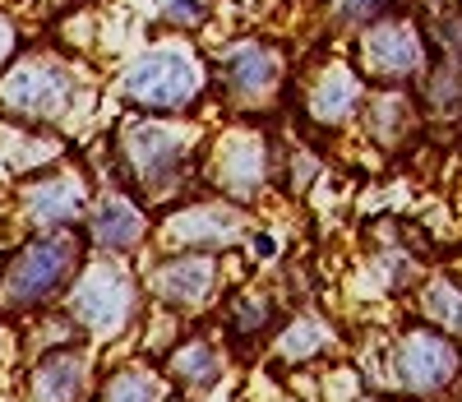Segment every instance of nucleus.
I'll use <instances>...</instances> for the list:
<instances>
[{
    "label": "nucleus",
    "mask_w": 462,
    "mask_h": 402,
    "mask_svg": "<svg viewBox=\"0 0 462 402\" xmlns=\"http://www.w3.org/2000/svg\"><path fill=\"white\" fill-rule=\"evenodd\" d=\"M121 89H125V98H134L143 107H185L199 93V65L180 47H158L125 70Z\"/></svg>",
    "instance_id": "1"
},
{
    "label": "nucleus",
    "mask_w": 462,
    "mask_h": 402,
    "mask_svg": "<svg viewBox=\"0 0 462 402\" xmlns=\"http://www.w3.org/2000/svg\"><path fill=\"white\" fill-rule=\"evenodd\" d=\"M69 255H74V246H69L65 236H51V240L28 246L10 264V273H5V287H0L5 305H32V301H42L60 283V273L69 268Z\"/></svg>",
    "instance_id": "2"
},
{
    "label": "nucleus",
    "mask_w": 462,
    "mask_h": 402,
    "mask_svg": "<svg viewBox=\"0 0 462 402\" xmlns=\"http://www.w3.org/2000/svg\"><path fill=\"white\" fill-rule=\"evenodd\" d=\"M74 314H79L88 329H97V333L121 329L125 314H130V277H125V268L93 264L79 277V287H74Z\"/></svg>",
    "instance_id": "3"
},
{
    "label": "nucleus",
    "mask_w": 462,
    "mask_h": 402,
    "mask_svg": "<svg viewBox=\"0 0 462 402\" xmlns=\"http://www.w3.org/2000/svg\"><path fill=\"white\" fill-rule=\"evenodd\" d=\"M0 102L14 116H60L69 102V74L60 65H23L0 84Z\"/></svg>",
    "instance_id": "4"
},
{
    "label": "nucleus",
    "mask_w": 462,
    "mask_h": 402,
    "mask_svg": "<svg viewBox=\"0 0 462 402\" xmlns=\"http://www.w3.org/2000/svg\"><path fill=\"white\" fill-rule=\"evenodd\" d=\"M125 157L143 176V185H171L180 167V144L162 126H130L125 130Z\"/></svg>",
    "instance_id": "5"
},
{
    "label": "nucleus",
    "mask_w": 462,
    "mask_h": 402,
    "mask_svg": "<svg viewBox=\"0 0 462 402\" xmlns=\"http://www.w3.org/2000/svg\"><path fill=\"white\" fill-rule=\"evenodd\" d=\"M457 366V356L444 338L435 333H411L402 347H398V375L411 384V388H439Z\"/></svg>",
    "instance_id": "6"
},
{
    "label": "nucleus",
    "mask_w": 462,
    "mask_h": 402,
    "mask_svg": "<svg viewBox=\"0 0 462 402\" xmlns=\"http://www.w3.org/2000/svg\"><path fill=\"white\" fill-rule=\"evenodd\" d=\"M84 388V360L74 351H51L32 375V402H74Z\"/></svg>",
    "instance_id": "7"
},
{
    "label": "nucleus",
    "mask_w": 462,
    "mask_h": 402,
    "mask_svg": "<svg viewBox=\"0 0 462 402\" xmlns=\"http://www.w3.org/2000/svg\"><path fill=\"white\" fill-rule=\"evenodd\" d=\"M208 287H213V259H204V255L171 259V264L158 273V296H167V301H176V305L199 301Z\"/></svg>",
    "instance_id": "8"
},
{
    "label": "nucleus",
    "mask_w": 462,
    "mask_h": 402,
    "mask_svg": "<svg viewBox=\"0 0 462 402\" xmlns=\"http://www.w3.org/2000/svg\"><path fill=\"white\" fill-rule=\"evenodd\" d=\"M23 204H28L32 222L51 227V222H69L74 213L84 209V190H79V181H42V185L28 190Z\"/></svg>",
    "instance_id": "9"
},
{
    "label": "nucleus",
    "mask_w": 462,
    "mask_h": 402,
    "mask_svg": "<svg viewBox=\"0 0 462 402\" xmlns=\"http://www.w3.org/2000/svg\"><path fill=\"white\" fill-rule=\"evenodd\" d=\"M365 56H370V65L383 70V74H407V70H416L420 47H416V37H411L407 28H379V33H370Z\"/></svg>",
    "instance_id": "10"
},
{
    "label": "nucleus",
    "mask_w": 462,
    "mask_h": 402,
    "mask_svg": "<svg viewBox=\"0 0 462 402\" xmlns=\"http://www.w3.org/2000/svg\"><path fill=\"white\" fill-rule=\"evenodd\" d=\"M139 231H143V222H139V213L125 204V199H102L97 204V213H93V240L97 246L125 250V246L139 240Z\"/></svg>",
    "instance_id": "11"
},
{
    "label": "nucleus",
    "mask_w": 462,
    "mask_h": 402,
    "mask_svg": "<svg viewBox=\"0 0 462 402\" xmlns=\"http://www.w3.org/2000/svg\"><path fill=\"white\" fill-rule=\"evenodd\" d=\"M222 181L231 190H241V199H250L263 181V148L254 139H231L222 153Z\"/></svg>",
    "instance_id": "12"
},
{
    "label": "nucleus",
    "mask_w": 462,
    "mask_h": 402,
    "mask_svg": "<svg viewBox=\"0 0 462 402\" xmlns=\"http://www.w3.org/2000/svg\"><path fill=\"white\" fill-rule=\"evenodd\" d=\"M231 74V89H236L241 98H250V93H263L268 84H273V56H268L263 47H241L236 56H231V65H226Z\"/></svg>",
    "instance_id": "13"
},
{
    "label": "nucleus",
    "mask_w": 462,
    "mask_h": 402,
    "mask_svg": "<svg viewBox=\"0 0 462 402\" xmlns=\"http://www.w3.org/2000/svg\"><path fill=\"white\" fill-rule=\"evenodd\" d=\"M356 79L346 74V70H328L324 74V84L315 89V111L324 116V120H342L346 111L356 107Z\"/></svg>",
    "instance_id": "14"
},
{
    "label": "nucleus",
    "mask_w": 462,
    "mask_h": 402,
    "mask_svg": "<svg viewBox=\"0 0 462 402\" xmlns=\"http://www.w3.org/2000/svg\"><path fill=\"white\" fill-rule=\"evenodd\" d=\"M176 236L204 240V246H222V240H231V236H236V222H231L226 213H213V209H204V213H185V218L176 222Z\"/></svg>",
    "instance_id": "15"
},
{
    "label": "nucleus",
    "mask_w": 462,
    "mask_h": 402,
    "mask_svg": "<svg viewBox=\"0 0 462 402\" xmlns=\"http://www.w3.org/2000/svg\"><path fill=\"white\" fill-rule=\"evenodd\" d=\"M102 402H158V379L143 370H121L106 384Z\"/></svg>",
    "instance_id": "16"
},
{
    "label": "nucleus",
    "mask_w": 462,
    "mask_h": 402,
    "mask_svg": "<svg viewBox=\"0 0 462 402\" xmlns=\"http://www.w3.org/2000/svg\"><path fill=\"white\" fill-rule=\"evenodd\" d=\"M171 375H176V379H185V384H213V379H217V360H213V351H208V347L189 342V347L171 360Z\"/></svg>",
    "instance_id": "17"
},
{
    "label": "nucleus",
    "mask_w": 462,
    "mask_h": 402,
    "mask_svg": "<svg viewBox=\"0 0 462 402\" xmlns=\"http://www.w3.org/2000/svg\"><path fill=\"white\" fill-rule=\"evenodd\" d=\"M426 305H430V314H435V319H444V324H448L453 333H462V296H453L448 287H435Z\"/></svg>",
    "instance_id": "18"
},
{
    "label": "nucleus",
    "mask_w": 462,
    "mask_h": 402,
    "mask_svg": "<svg viewBox=\"0 0 462 402\" xmlns=\"http://www.w3.org/2000/svg\"><path fill=\"white\" fill-rule=\"evenodd\" d=\"M10 51H14V33H10V23H5V19H0V61H5Z\"/></svg>",
    "instance_id": "19"
}]
</instances>
